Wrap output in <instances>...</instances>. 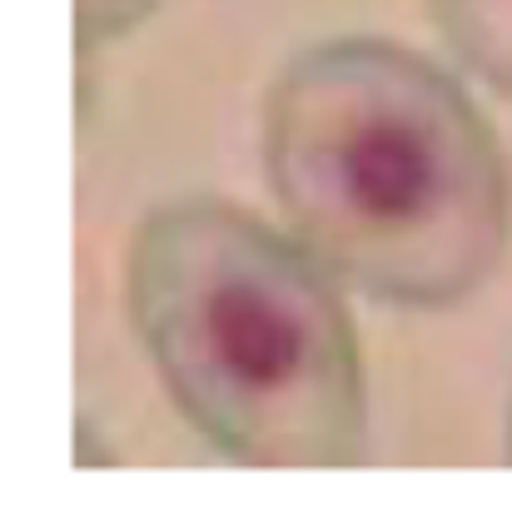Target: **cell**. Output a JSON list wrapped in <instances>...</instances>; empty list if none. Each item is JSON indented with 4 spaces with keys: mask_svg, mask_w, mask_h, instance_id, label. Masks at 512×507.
Segmentation results:
<instances>
[{
    "mask_svg": "<svg viewBox=\"0 0 512 507\" xmlns=\"http://www.w3.org/2000/svg\"><path fill=\"white\" fill-rule=\"evenodd\" d=\"M125 309L170 408L234 468H358L373 438L348 294L234 199L179 194L125 244Z\"/></svg>",
    "mask_w": 512,
    "mask_h": 507,
    "instance_id": "cell-2",
    "label": "cell"
},
{
    "mask_svg": "<svg viewBox=\"0 0 512 507\" xmlns=\"http://www.w3.org/2000/svg\"><path fill=\"white\" fill-rule=\"evenodd\" d=\"M165 0H75V50L100 55L120 40H130Z\"/></svg>",
    "mask_w": 512,
    "mask_h": 507,
    "instance_id": "cell-4",
    "label": "cell"
},
{
    "mask_svg": "<svg viewBox=\"0 0 512 507\" xmlns=\"http://www.w3.org/2000/svg\"><path fill=\"white\" fill-rule=\"evenodd\" d=\"M503 438H508V463H512V398H508V433Z\"/></svg>",
    "mask_w": 512,
    "mask_h": 507,
    "instance_id": "cell-5",
    "label": "cell"
},
{
    "mask_svg": "<svg viewBox=\"0 0 512 507\" xmlns=\"http://www.w3.org/2000/svg\"><path fill=\"white\" fill-rule=\"evenodd\" d=\"M259 165L279 229L348 299L443 314L508 259V145L473 85L403 40L294 50L259 105Z\"/></svg>",
    "mask_w": 512,
    "mask_h": 507,
    "instance_id": "cell-1",
    "label": "cell"
},
{
    "mask_svg": "<svg viewBox=\"0 0 512 507\" xmlns=\"http://www.w3.org/2000/svg\"><path fill=\"white\" fill-rule=\"evenodd\" d=\"M428 15L453 70L512 100V0H428Z\"/></svg>",
    "mask_w": 512,
    "mask_h": 507,
    "instance_id": "cell-3",
    "label": "cell"
}]
</instances>
